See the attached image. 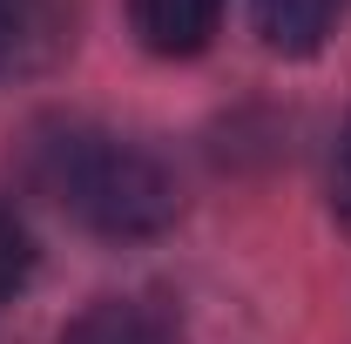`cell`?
Masks as SVG:
<instances>
[{
    "label": "cell",
    "mask_w": 351,
    "mask_h": 344,
    "mask_svg": "<svg viewBox=\"0 0 351 344\" xmlns=\"http://www.w3.org/2000/svg\"><path fill=\"white\" fill-rule=\"evenodd\" d=\"M331 203H338V216L351 223V122H345V135H338V162H331Z\"/></svg>",
    "instance_id": "cell-6"
},
{
    "label": "cell",
    "mask_w": 351,
    "mask_h": 344,
    "mask_svg": "<svg viewBox=\"0 0 351 344\" xmlns=\"http://www.w3.org/2000/svg\"><path fill=\"white\" fill-rule=\"evenodd\" d=\"M61 344H182V317L156 291H115L68 317Z\"/></svg>",
    "instance_id": "cell-2"
},
{
    "label": "cell",
    "mask_w": 351,
    "mask_h": 344,
    "mask_svg": "<svg viewBox=\"0 0 351 344\" xmlns=\"http://www.w3.org/2000/svg\"><path fill=\"white\" fill-rule=\"evenodd\" d=\"M27 14H34V0H0V54L21 41V27H27Z\"/></svg>",
    "instance_id": "cell-7"
},
{
    "label": "cell",
    "mask_w": 351,
    "mask_h": 344,
    "mask_svg": "<svg viewBox=\"0 0 351 344\" xmlns=\"http://www.w3.org/2000/svg\"><path fill=\"white\" fill-rule=\"evenodd\" d=\"M34 182L61 210L88 223L95 236H156L176 223V182L169 169L135 149V142H115L101 129H82V122H54L34 142Z\"/></svg>",
    "instance_id": "cell-1"
},
{
    "label": "cell",
    "mask_w": 351,
    "mask_h": 344,
    "mask_svg": "<svg viewBox=\"0 0 351 344\" xmlns=\"http://www.w3.org/2000/svg\"><path fill=\"white\" fill-rule=\"evenodd\" d=\"M351 0H250V27L270 54H317L331 41V27L345 21Z\"/></svg>",
    "instance_id": "cell-4"
},
{
    "label": "cell",
    "mask_w": 351,
    "mask_h": 344,
    "mask_svg": "<svg viewBox=\"0 0 351 344\" xmlns=\"http://www.w3.org/2000/svg\"><path fill=\"white\" fill-rule=\"evenodd\" d=\"M129 21L149 54H203L223 27V0H129Z\"/></svg>",
    "instance_id": "cell-3"
},
{
    "label": "cell",
    "mask_w": 351,
    "mask_h": 344,
    "mask_svg": "<svg viewBox=\"0 0 351 344\" xmlns=\"http://www.w3.org/2000/svg\"><path fill=\"white\" fill-rule=\"evenodd\" d=\"M27 270H34V236H27L21 210L0 196V304H7L21 284H27Z\"/></svg>",
    "instance_id": "cell-5"
}]
</instances>
